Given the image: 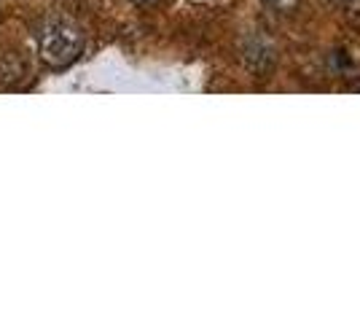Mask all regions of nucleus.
<instances>
[{"label":"nucleus","instance_id":"1","mask_svg":"<svg viewBox=\"0 0 360 323\" xmlns=\"http://www.w3.org/2000/svg\"><path fill=\"white\" fill-rule=\"evenodd\" d=\"M41 57L54 68H65L81 54L84 49V32L78 25L68 19H51L41 30Z\"/></svg>","mask_w":360,"mask_h":323},{"label":"nucleus","instance_id":"2","mask_svg":"<svg viewBox=\"0 0 360 323\" xmlns=\"http://www.w3.org/2000/svg\"><path fill=\"white\" fill-rule=\"evenodd\" d=\"M242 51H245L248 65L255 68V70H266V68L274 65V49H271V44L264 41V38H250Z\"/></svg>","mask_w":360,"mask_h":323},{"label":"nucleus","instance_id":"3","mask_svg":"<svg viewBox=\"0 0 360 323\" xmlns=\"http://www.w3.org/2000/svg\"><path fill=\"white\" fill-rule=\"evenodd\" d=\"M261 3H266L269 8L280 11V14H288V11H293L299 6V0H261Z\"/></svg>","mask_w":360,"mask_h":323},{"label":"nucleus","instance_id":"4","mask_svg":"<svg viewBox=\"0 0 360 323\" xmlns=\"http://www.w3.org/2000/svg\"><path fill=\"white\" fill-rule=\"evenodd\" d=\"M135 3H140V6H148V3H156V0H135Z\"/></svg>","mask_w":360,"mask_h":323}]
</instances>
